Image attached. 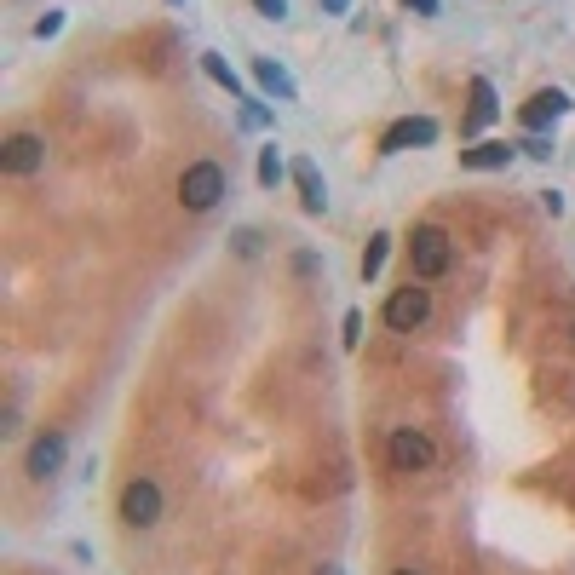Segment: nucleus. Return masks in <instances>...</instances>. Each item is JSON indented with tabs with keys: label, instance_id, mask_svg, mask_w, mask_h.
Returning <instances> with one entry per match:
<instances>
[{
	"label": "nucleus",
	"instance_id": "obj_1",
	"mask_svg": "<svg viewBox=\"0 0 575 575\" xmlns=\"http://www.w3.org/2000/svg\"><path fill=\"white\" fill-rule=\"evenodd\" d=\"M449 265H455L449 230H443V225H414V236H409V271H414V282H437Z\"/></svg>",
	"mask_w": 575,
	"mask_h": 575
},
{
	"label": "nucleus",
	"instance_id": "obj_2",
	"mask_svg": "<svg viewBox=\"0 0 575 575\" xmlns=\"http://www.w3.org/2000/svg\"><path fill=\"white\" fill-rule=\"evenodd\" d=\"M225 202V167L219 161H190L179 173V207L184 213H213Z\"/></svg>",
	"mask_w": 575,
	"mask_h": 575
},
{
	"label": "nucleus",
	"instance_id": "obj_3",
	"mask_svg": "<svg viewBox=\"0 0 575 575\" xmlns=\"http://www.w3.org/2000/svg\"><path fill=\"white\" fill-rule=\"evenodd\" d=\"M386 460H391V472L414 478V472H432L437 466V443L420 432V426H397V432L386 437Z\"/></svg>",
	"mask_w": 575,
	"mask_h": 575
},
{
	"label": "nucleus",
	"instance_id": "obj_4",
	"mask_svg": "<svg viewBox=\"0 0 575 575\" xmlns=\"http://www.w3.org/2000/svg\"><path fill=\"white\" fill-rule=\"evenodd\" d=\"M386 328L391 334H414V328H426V317H432V288H420L409 276V288H391L386 294Z\"/></svg>",
	"mask_w": 575,
	"mask_h": 575
},
{
	"label": "nucleus",
	"instance_id": "obj_5",
	"mask_svg": "<svg viewBox=\"0 0 575 575\" xmlns=\"http://www.w3.org/2000/svg\"><path fill=\"white\" fill-rule=\"evenodd\" d=\"M64 460H69V432L64 426H46V432L29 443V455H23V472H29L35 483H46V478L64 472Z\"/></svg>",
	"mask_w": 575,
	"mask_h": 575
},
{
	"label": "nucleus",
	"instance_id": "obj_6",
	"mask_svg": "<svg viewBox=\"0 0 575 575\" xmlns=\"http://www.w3.org/2000/svg\"><path fill=\"white\" fill-rule=\"evenodd\" d=\"M121 524H127V529H156L161 524L156 478H127V489H121Z\"/></svg>",
	"mask_w": 575,
	"mask_h": 575
},
{
	"label": "nucleus",
	"instance_id": "obj_7",
	"mask_svg": "<svg viewBox=\"0 0 575 575\" xmlns=\"http://www.w3.org/2000/svg\"><path fill=\"white\" fill-rule=\"evenodd\" d=\"M46 167V138L41 133H12L0 144V173L6 179H35Z\"/></svg>",
	"mask_w": 575,
	"mask_h": 575
},
{
	"label": "nucleus",
	"instance_id": "obj_8",
	"mask_svg": "<svg viewBox=\"0 0 575 575\" xmlns=\"http://www.w3.org/2000/svg\"><path fill=\"white\" fill-rule=\"evenodd\" d=\"M426 144H437V121L432 115H403L380 133V156H403V150H426Z\"/></svg>",
	"mask_w": 575,
	"mask_h": 575
},
{
	"label": "nucleus",
	"instance_id": "obj_9",
	"mask_svg": "<svg viewBox=\"0 0 575 575\" xmlns=\"http://www.w3.org/2000/svg\"><path fill=\"white\" fill-rule=\"evenodd\" d=\"M558 115H570V92H564V87H541L524 110H518V121H524V133H547Z\"/></svg>",
	"mask_w": 575,
	"mask_h": 575
},
{
	"label": "nucleus",
	"instance_id": "obj_10",
	"mask_svg": "<svg viewBox=\"0 0 575 575\" xmlns=\"http://www.w3.org/2000/svg\"><path fill=\"white\" fill-rule=\"evenodd\" d=\"M512 161H518V144H506V138H478V144L460 150V167H466V173H501Z\"/></svg>",
	"mask_w": 575,
	"mask_h": 575
},
{
	"label": "nucleus",
	"instance_id": "obj_11",
	"mask_svg": "<svg viewBox=\"0 0 575 575\" xmlns=\"http://www.w3.org/2000/svg\"><path fill=\"white\" fill-rule=\"evenodd\" d=\"M288 179H294V190H299V207H305V213H328V184H322L317 161H305V156H299Z\"/></svg>",
	"mask_w": 575,
	"mask_h": 575
},
{
	"label": "nucleus",
	"instance_id": "obj_12",
	"mask_svg": "<svg viewBox=\"0 0 575 575\" xmlns=\"http://www.w3.org/2000/svg\"><path fill=\"white\" fill-rule=\"evenodd\" d=\"M472 110H466V133H483L495 115H501V104H495V87H489V75H472Z\"/></svg>",
	"mask_w": 575,
	"mask_h": 575
},
{
	"label": "nucleus",
	"instance_id": "obj_13",
	"mask_svg": "<svg viewBox=\"0 0 575 575\" xmlns=\"http://www.w3.org/2000/svg\"><path fill=\"white\" fill-rule=\"evenodd\" d=\"M253 81L271 92V98H282V104H294L299 98V87H294V75L276 64V58H253Z\"/></svg>",
	"mask_w": 575,
	"mask_h": 575
},
{
	"label": "nucleus",
	"instance_id": "obj_14",
	"mask_svg": "<svg viewBox=\"0 0 575 575\" xmlns=\"http://www.w3.org/2000/svg\"><path fill=\"white\" fill-rule=\"evenodd\" d=\"M202 69H207V81H219L230 98H248V92H242V75H236V69H230L219 52H202Z\"/></svg>",
	"mask_w": 575,
	"mask_h": 575
},
{
	"label": "nucleus",
	"instance_id": "obj_15",
	"mask_svg": "<svg viewBox=\"0 0 575 575\" xmlns=\"http://www.w3.org/2000/svg\"><path fill=\"white\" fill-rule=\"evenodd\" d=\"M386 253H391V236H386V230H374V236H368V248H363V282H374V276L386 271Z\"/></svg>",
	"mask_w": 575,
	"mask_h": 575
},
{
	"label": "nucleus",
	"instance_id": "obj_16",
	"mask_svg": "<svg viewBox=\"0 0 575 575\" xmlns=\"http://www.w3.org/2000/svg\"><path fill=\"white\" fill-rule=\"evenodd\" d=\"M288 173H294V167H282V150H276V144H265V150H259V184H265V190H276Z\"/></svg>",
	"mask_w": 575,
	"mask_h": 575
},
{
	"label": "nucleus",
	"instance_id": "obj_17",
	"mask_svg": "<svg viewBox=\"0 0 575 575\" xmlns=\"http://www.w3.org/2000/svg\"><path fill=\"white\" fill-rule=\"evenodd\" d=\"M518 156H535V161H552V138H547V133H524V144H518Z\"/></svg>",
	"mask_w": 575,
	"mask_h": 575
},
{
	"label": "nucleus",
	"instance_id": "obj_18",
	"mask_svg": "<svg viewBox=\"0 0 575 575\" xmlns=\"http://www.w3.org/2000/svg\"><path fill=\"white\" fill-rule=\"evenodd\" d=\"M259 242H265V236H259V230H253V225H242V230H236V236H230V248L242 253V259H253V253H259Z\"/></svg>",
	"mask_w": 575,
	"mask_h": 575
},
{
	"label": "nucleus",
	"instance_id": "obj_19",
	"mask_svg": "<svg viewBox=\"0 0 575 575\" xmlns=\"http://www.w3.org/2000/svg\"><path fill=\"white\" fill-rule=\"evenodd\" d=\"M242 121H248V127H271V110H265L259 98H242Z\"/></svg>",
	"mask_w": 575,
	"mask_h": 575
},
{
	"label": "nucleus",
	"instance_id": "obj_20",
	"mask_svg": "<svg viewBox=\"0 0 575 575\" xmlns=\"http://www.w3.org/2000/svg\"><path fill=\"white\" fill-rule=\"evenodd\" d=\"M64 29V12H46V18H35V41H52Z\"/></svg>",
	"mask_w": 575,
	"mask_h": 575
},
{
	"label": "nucleus",
	"instance_id": "obj_21",
	"mask_svg": "<svg viewBox=\"0 0 575 575\" xmlns=\"http://www.w3.org/2000/svg\"><path fill=\"white\" fill-rule=\"evenodd\" d=\"M363 340V311H345V351H357Z\"/></svg>",
	"mask_w": 575,
	"mask_h": 575
},
{
	"label": "nucleus",
	"instance_id": "obj_22",
	"mask_svg": "<svg viewBox=\"0 0 575 575\" xmlns=\"http://www.w3.org/2000/svg\"><path fill=\"white\" fill-rule=\"evenodd\" d=\"M253 12H259V18H271V23H282V18H288V0H253Z\"/></svg>",
	"mask_w": 575,
	"mask_h": 575
},
{
	"label": "nucleus",
	"instance_id": "obj_23",
	"mask_svg": "<svg viewBox=\"0 0 575 575\" xmlns=\"http://www.w3.org/2000/svg\"><path fill=\"white\" fill-rule=\"evenodd\" d=\"M317 271H322V259H317L311 248H305V253H294V276H317Z\"/></svg>",
	"mask_w": 575,
	"mask_h": 575
},
{
	"label": "nucleus",
	"instance_id": "obj_24",
	"mask_svg": "<svg viewBox=\"0 0 575 575\" xmlns=\"http://www.w3.org/2000/svg\"><path fill=\"white\" fill-rule=\"evenodd\" d=\"M403 12H414V18H437V0H403Z\"/></svg>",
	"mask_w": 575,
	"mask_h": 575
},
{
	"label": "nucleus",
	"instance_id": "obj_25",
	"mask_svg": "<svg viewBox=\"0 0 575 575\" xmlns=\"http://www.w3.org/2000/svg\"><path fill=\"white\" fill-rule=\"evenodd\" d=\"M18 432V403H6V414H0V437Z\"/></svg>",
	"mask_w": 575,
	"mask_h": 575
},
{
	"label": "nucleus",
	"instance_id": "obj_26",
	"mask_svg": "<svg viewBox=\"0 0 575 575\" xmlns=\"http://www.w3.org/2000/svg\"><path fill=\"white\" fill-rule=\"evenodd\" d=\"M541 207H547L552 219H558V213H564V196H558V190H541Z\"/></svg>",
	"mask_w": 575,
	"mask_h": 575
},
{
	"label": "nucleus",
	"instance_id": "obj_27",
	"mask_svg": "<svg viewBox=\"0 0 575 575\" xmlns=\"http://www.w3.org/2000/svg\"><path fill=\"white\" fill-rule=\"evenodd\" d=\"M322 12H328V18H345V12H351V0H322Z\"/></svg>",
	"mask_w": 575,
	"mask_h": 575
},
{
	"label": "nucleus",
	"instance_id": "obj_28",
	"mask_svg": "<svg viewBox=\"0 0 575 575\" xmlns=\"http://www.w3.org/2000/svg\"><path fill=\"white\" fill-rule=\"evenodd\" d=\"M397 575H420V570H397Z\"/></svg>",
	"mask_w": 575,
	"mask_h": 575
}]
</instances>
